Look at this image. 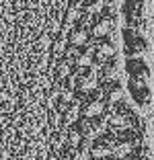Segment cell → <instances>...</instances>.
<instances>
[{"mask_svg": "<svg viewBox=\"0 0 154 160\" xmlns=\"http://www.w3.org/2000/svg\"><path fill=\"white\" fill-rule=\"evenodd\" d=\"M121 78V66L115 60L101 66V84H117Z\"/></svg>", "mask_w": 154, "mask_h": 160, "instance_id": "obj_5", "label": "cell"}, {"mask_svg": "<svg viewBox=\"0 0 154 160\" xmlns=\"http://www.w3.org/2000/svg\"><path fill=\"white\" fill-rule=\"evenodd\" d=\"M113 29H115V17L103 12L101 17L93 21V25L89 27L90 39H107L113 35Z\"/></svg>", "mask_w": 154, "mask_h": 160, "instance_id": "obj_2", "label": "cell"}, {"mask_svg": "<svg viewBox=\"0 0 154 160\" xmlns=\"http://www.w3.org/2000/svg\"><path fill=\"white\" fill-rule=\"evenodd\" d=\"M126 160H146V158H144V156H136V154H131L130 158H126Z\"/></svg>", "mask_w": 154, "mask_h": 160, "instance_id": "obj_9", "label": "cell"}, {"mask_svg": "<svg viewBox=\"0 0 154 160\" xmlns=\"http://www.w3.org/2000/svg\"><path fill=\"white\" fill-rule=\"evenodd\" d=\"M109 160H113V158H109Z\"/></svg>", "mask_w": 154, "mask_h": 160, "instance_id": "obj_10", "label": "cell"}, {"mask_svg": "<svg viewBox=\"0 0 154 160\" xmlns=\"http://www.w3.org/2000/svg\"><path fill=\"white\" fill-rule=\"evenodd\" d=\"M80 144H84V138H82V132H80V127H78V125L68 127V129H66V152L70 154V152H72V150H76Z\"/></svg>", "mask_w": 154, "mask_h": 160, "instance_id": "obj_7", "label": "cell"}, {"mask_svg": "<svg viewBox=\"0 0 154 160\" xmlns=\"http://www.w3.org/2000/svg\"><path fill=\"white\" fill-rule=\"evenodd\" d=\"M70 160H93L90 158V144H80L76 150H72Z\"/></svg>", "mask_w": 154, "mask_h": 160, "instance_id": "obj_8", "label": "cell"}, {"mask_svg": "<svg viewBox=\"0 0 154 160\" xmlns=\"http://www.w3.org/2000/svg\"><path fill=\"white\" fill-rule=\"evenodd\" d=\"M93 56H95V62L97 64H107V62L115 60L117 56V45L111 41V39H99V43L93 45Z\"/></svg>", "mask_w": 154, "mask_h": 160, "instance_id": "obj_3", "label": "cell"}, {"mask_svg": "<svg viewBox=\"0 0 154 160\" xmlns=\"http://www.w3.org/2000/svg\"><path fill=\"white\" fill-rule=\"evenodd\" d=\"M68 45L70 47H76V49H82V47H86L90 43V33L89 29L82 27V25H76V27H72L70 31H68Z\"/></svg>", "mask_w": 154, "mask_h": 160, "instance_id": "obj_4", "label": "cell"}, {"mask_svg": "<svg viewBox=\"0 0 154 160\" xmlns=\"http://www.w3.org/2000/svg\"><path fill=\"white\" fill-rule=\"evenodd\" d=\"M107 113V101L99 97V94H90L89 99L82 103V119L89 121H97Z\"/></svg>", "mask_w": 154, "mask_h": 160, "instance_id": "obj_1", "label": "cell"}, {"mask_svg": "<svg viewBox=\"0 0 154 160\" xmlns=\"http://www.w3.org/2000/svg\"><path fill=\"white\" fill-rule=\"evenodd\" d=\"M90 158L93 160H109L111 158V140L99 138L90 144Z\"/></svg>", "mask_w": 154, "mask_h": 160, "instance_id": "obj_6", "label": "cell"}]
</instances>
